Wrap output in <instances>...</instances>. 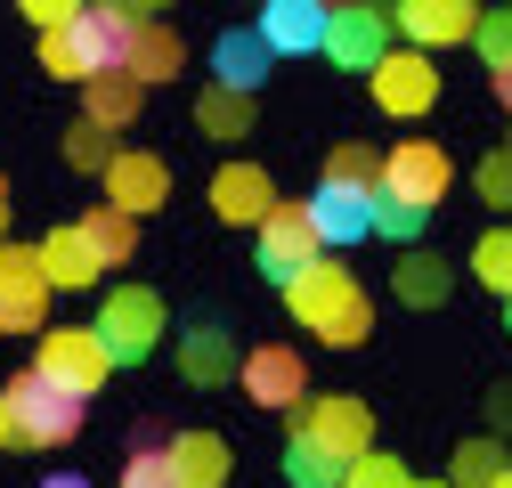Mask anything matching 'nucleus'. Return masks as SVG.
<instances>
[{"label": "nucleus", "mask_w": 512, "mask_h": 488, "mask_svg": "<svg viewBox=\"0 0 512 488\" xmlns=\"http://www.w3.org/2000/svg\"><path fill=\"white\" fill-rule=\"evenodd\" d=\"M285 310H293V326H301L309 342H326V350H358L366 326H374L366 293H358V277H350L342 261H317L301 285H285Z\"/></svg>", "instance_id": "obj_1"}, {"label": "nucleus", "mask_w": 512, "mask_h": 488, "mask_svg": "<svg viewBox=\"0 0 512 488\" xmlns=\"http://www.w3.org/2000/svg\"><path fill=\"white\" fill-rule=\"evenodd\" d=\"M0 407H9V448H66L82 432V399H66L57 383H41L33 366L0 383Z\"/></svg>", "instance_id": "obj_2"}, {"label": "nucleus", "mask_w": 512, "mask_h": 488, "mask_svg": "<svg viewBox=\"0 0 512 488\" xmlns=\"http://www.w3.org/2000/svg\"><path fill=\"white\" fill-rule=\"evenodd\" d=\"M33 375L41 383H57L66 399H98L106 383H114V358H106V342H98V326H49L41 342H33Z\"/></svg>", "instance_id": "obj_3"}, {"label": "nucleus", "mask_w": 512, "mask_h": 488, "mask_svg": "<svg viewBox=\"0 0 512 488\" xmlns=\"http://www.w3.org/2000/svg\"><path fill=\"white\" fill-rule=\"evenodd\" d=\"M90 326H98V342H106L114 366H139L163 342V293L155 285H106V301H98Z\"/></svg>", "instance_id": "obj_4"}, {"label": "nucleus", "mask_w": 512, "mask_h": 488, "mask_svg": "<svg viewBox=\"0 0 512 488\" xmlns=\"http://www.w3.org/2000/svg\"><path fill=\"white\" fill-rule=\"evenodd\" d=\"M252 236H261V244H252V269H261L277 293L301 285L317 261H326V244H317V228H309V204H285V196H277V212L252 228Z\"/></svg>", "instance_id": "obj_5"}, {"label": "nucleus", "mask_w": 512, "mask_h": 488, "mask_svg": "<svg viewBox=\"0 0 512 488\" xmlns=\"http://www.w3.org/2000/svg\"><path fill=\"white\" fill-rule=\"evenodd\" d=\"M49 269H41V244H0V334H49Z\"/></svg>", "instance_id": "obj_6"}, {"label": "nucleus", "mask_w": 512, "mask_h": 488, "mask_svg": "<svg viewBox=\"0 0 512 488\" xmlns=\"http://www.w3.org/2000/svg\"><path fill=\"white\" fill-rule=\"evenodd\" d=\"M131 33H139V17L122 9V0H82V17H74V33H66L82 90H90L98 74H122V66H131Z\"/></svg>", "instance_id": "obj_7"}, {"label": "nucleus", "mask_w": 512, "mask_h": 488, "mask_svg": "<svg viewBox=\"0 0 512 488\" xmlns=\"http://www.w3.org/2000/svg\"><path fill=\"white\" fill-rule=\"evenodd\" d=\"M447 188H456V163H447V147H431V139H399L391 155H382V196H391V204L431 212Z\"/></svg>", "instance_id": "obj_8"}, {"label": "nucleus", "mask_w": 512, "mask_h": 488, "mask_svg": "<svg viewBox=\"0 0 512 488\" xmlns=\"http://www.w3.org/2000/svg\"><path fill=\"white\" fill-rule=\"evenodd\" d=\"M236 383H244L252 407H277V415H301V407H309V366H301V350H285V342L244 350Z\"/></svg>", "instance_id": "obj_9"}, {"label": "nucleus", "mask_w": 512, "mask_h": 488, "mask_svg": "<svg viewBox=\"0 0 512 488\" xmlns=\"http://www.w3.org/2000/svg\"><path fill=\"white\" fill-rule=\"evenodd\" d=\"M293 432H309L326 456L358 464V456H374V407H366V399H342V391H326V399H309V407L293 415Z\"/></svg>", "instance_id": "obj_10"}, {"label": "nucleus", "mask_w": 512, "mask_h": 488, "mask_svg": "<svg viewBox=\"0 0 512 488\" xmlns=\"http://www.w3.org/2000/svg\"><path fill=\"white\" fill-rule=\"evenodd\" d=\"M391 9H366V0H350V9H334V25H326V66H342V74H374L382 57H391Z\"/></svg>", "instance_id": "obj_11"}, {"label": "nucleus", "mask_w": 512, "mask_h": 488, "mask_svg": "<svg viewBox=\"0 0 512 488\" xmlns=\"http://www.w3.org/2000/svg\"><path fill=\"white\" fill-rule=\"evenodd\" d=\"M366 82H374V106H382V114H407V122H415V114L439 106V66H431L423 49H391Z\"/></svg>", "instance_id": "obj_12"}, {"label": "nucleus", "mask_w": 512, "mask_h": 488, "mask_svg": "<svg viewBox=\"0 0 512 488\" xmlns=\"http://www.w3.org/2000/svg\"><path fill=\"white\" fill-rule=\"evenodd\" d=\"M98 188H106V204H114L122 220H147V212H163V196H171V163L147 155V147H122Z\"/></svg>", "instance_id": "obj_13"}, {"label": "nucleus", "mask_w": 512, "mask_h": 488, "mask_svg": "<svg viewBox=\"0 0 512 488\" xmlns=\"http://www.w3.org/2000/svg\"><path fill=\"white\" fill-rule=\"evenodd\" d=\"M326 25H334L326 0H269L252 33L269 41V57H326Z\"/></svg>", "instance_id": "obj_14"}, {"label": "nucleus", "mask_w": 512, "mask_h": 488, "mask_svg": "<svg viewBox=\"0 0 512 488\" xmlns=\"http://www.w3.org/2000/svg\"><path fill=\"white\" fill-rule=\"evenodd\" d=\"M391 25H399V41H407V49H423V57H431V49L472 41V33H480V9H472V0H407Z\"/></svg>", "instance_id": "obj_15"}, {"label": "nucleus", "mask_w": 512, "mask_h": 488, "mask_svg": "<svg viewBox=\"0 0 512 488\" xmlns=\"http://www.w3.org/2000/svg\"><path fill=\"white\" fill-rule=\"evenodd\" d=\"M212 212H220L228 228H261V220L277 212V179H269L261 163H220V171H212Z\"/></svg>", "instance_id": "obj_16"}, {"label": "nucleus", "mask_w": 512, "mask_h": 488, "mask_svg": "<svg viewBox=\"0 0 512 488\" xmlns=\"http://www.w3.org/2000/svg\"><path fill=\"white\" fill-rule=\"evenodd\" d=\"M236 366H244V350H236V334L220 326V318H196L179 334V375L196 383V391H220V383H236Z\"/></svg>", "instance_id": "obj_17"}, {"label": "nucleus", "mask_w": 512, "mask_h": 488, "mask_svg": "<svg viewBox=\"0 0 512 488\" xmlns=\"http://www.w3.org/2000/svg\"><path fill=\"white\" fill-rule=\"evenodd\" d=\"M269 66H277V57H269V41L252 33V25H228V33L212 41V90H236V98H252V90L269 82Z\"/></svg>", "instance_id": "obj_18"}, {"label": "nucleus", "mask_w": 512, "mask_h": 488, "mask_svg": "<svg viewBox=\"0 0 512 488\" xmlns=\"http://www.w3.org/2000/svg\"><path fill=\"white\" fill-rule=\"evenodd\" d=\"M309 228L326 253H350V244L374 236V196H350V188H317L309 196Z\"/></svg>", "instance_id": "obj_19"}, {"label": "nucleus", "mask_w": 512, "mask_h": 488, "mask_svg": "<svg viewBox=\"0 0 512 488\" xmlns=\"http://www.w3.org/2000/svg\"><path fill=\"white\" fill-rule=\"evenodd\" d=\"M131 74L139 90H163V82H179L187 74V49H179V33L171 25H155V17H139V33H131Z\"/></svg>", "instance_id": "obj_20"}, {"label": "nucleus", "mask_w": 512, "mask_h": 488, "mask_svg": "<svg viewBox=\"0 0 512 488\" xmlns=\"http://www.w3.org/2000/svg\"><path fill=\"white\" fill-rule=\"evenodd\" d=\"M41 269H49V285H66V293H82V285H98V277H106V261L90 253V236H82L74 220L41 236Z\"/></svg>", "instance_id": "obj_21"}, {"label": "nucleus", "mask_w": 512, "mask_h": 488, "mask_svg": "<svg viewBox=\"0 0 512 488\" xmlns=\"http://www.w3.org/2000/svg\"><path fill=\"white\" fill-rule=\"evenodd\" d=\"M171 464H179V488H228V440L220 432H179L163 440Z\"/></svg>", "instance_id": "obj_22"}, {"label": "nucleus", "mask_w": 512, "mask_h": 488, "mask_svg": "<svg viewBox=\"0 0 512 488\" xmlns=\"http://www.w3.org/2000/svg\"><path fill=\"white\" fill-rule=\"evenodd\" d=\"M139 106H147V90H139L131 74H98V82L82 90V122H98V131H131Z\"/></svg>", "instance_id": "obj_23"}, {"label": "nucleus", "mask_w": 512, "mask_h": 488, "mask_svg": "<svg viewBox=\"0 0 512 488\" xmlns=\"http://www.w3.org/2000/svg\"><path fill=\"white\" fill-rule=\"evenodd\" d=\"M391 293L407 301V310H439L447 293H456V261H439V253H415L391 269Z\"/></svg>", "instance_id": "obj_24"}, {"label": "nucleus", "mask_w": 512, "mask_h": 488, "mask_svg": "<svg viewBox=\"0 0 512 488\" xmlns=\"http://www.w3.org/2000/svg\"><path fill=\"white\" fill-rule=\"evenodd\" d=\"M74 228L90 236V253H98L106 269H114V261H131V253H139V220H122V212H114L106 196H98V204H90V212H82Z\"/></svg>", "instance_id": "obj_25"}, {"label": "nucleus", "mask_w": 512, "mask_h": 488, "mask_svg": "<svg viewBox=\"0 0 512 488\" xmlns=\"http://www.w3.org/2000/svg\"><path fill=\"white\" fill-rule=\"evenodd\" d=\"M317 188H350V196H382V155H374V147H358V139H342V147L326 155V171H317Z\"/></svg>", "instance_id": "obj_26"}, {"label": "nucleus", "mask_w": 512, "mask_h": 488, "mask_svg": "<svg viewBox=\"0 0 512 488\" xmlns=\"http://www.w3.org/2000/svg\"><path fill=\"white\" fill-rule=\"evenodd\" d=\"M342 472H350V464H342V456H326L309 432H293V440H285V480H293V488H342Z\"/></svg>", "instance_id": "obj_27"}, {"label": "nucleus", "mask_w": 512, "mask_h": 488, "mask_svg": "<svg viewBox=\"0 0 512 488\" xmlns=\"http://www.w3.org/2000/svg\"><path fill=\"white\" fill-rule=\"evenodd\" d=\"M196 131H204V139H244V131H252V98H236V90H196Z\"/></svg>", "instance_id": "obj_28"}, {"label": "nucleus", "mask_w": 512, "mask_h": 488, "mask_svg": "<svg viewBox=\"0 0 512 488\" xmlns=\"http://www.w3.org/2000/svg\"><path fill=\"white\" fill-rule=\"evenodd\" d=\"M504 464H512V456H504V440H464V448H456V464H447V488H496V480H504Z\"/></svg>", "instance_id": "obj_29"}, {"label": "nucleus", "mask_w": 512, "mask_h": 488, "mask_svg": "<svg viewBox=\"0 0 512 488\" xmlns=\"http://www.w3.org/2000/svg\"><path fill=\"white\" fill-rule=\"evenodd\" d=\"M114 131H98V122H74V131H66V171H90V179H106L114 171Z\"/></svg>", "instance_id": "obj_30"}, {"label": "nucleus", "mask_w": 512, "mask_h": 488, "mask_svg": "<svg viewBox=\"0 0 512 488\" xmlns=\"http://www.w3.org/2000/svg\"><path fill=\"white\" fill-rule=\"evenodd\" d=\"M472 277H480L488 293H504V301H512V228H488V236L472 244Z\"/></svg>", "instance_id": "obj_31"}, {"label": "nucleus", "mask_w": 512, "mask_h": 488, "mask_svg": "<svg viewBox=\"0 0 512 488\" xmlns=\"http://www.w3.org/2000/svg\"><path fill=\"white\" fill-rule=\"evenodd\" d=\"M122 488H179V464L163 440H139L131 456H122Z\"/></svg>", "instance_id": "obj_32"}, {"label": "nucleus", "mask_w": 512, "mask_h": 488, "mask_svg": "<svg viewBox=\"0 0 512 488\" xmlns=\"http://www.w3.org/2000/svg\"><path fill=\"white\" fill-rule=\"evenodd\" d=\"M472 196H480L488 212H512V147H488V155H480V171H472Z\"/></svg>", "instance_id": "obj_33"}, {"label": "nucleus", "mask_w": 512, "mask_h": 488, "mask_svg": "<svg viewBox=\"0 0 512 488\" xmlns=\"http://www.w3.org/2000/svg\"><path fill=\"white\" fill-rule=\"evenodd\" d=\"M423 228H431V212H415V204H391V196H374V236H382V244H423Z\"/></svg>", "instance_id": "obj_34"}, {"label": "nucleus", "mask_w": 512, "mask_h": 488, "mask_svg": "<svg viewBox=\"0 0 512 488\" xmlns=\"http://www.w3.org/2000/svg\"><path fill=\"white\" fill-rule=\"evenodd\" d=\"M342 488H415V480H407L399 456H382V448H374V456H358V464L342 472Z\"/></svg>", "instance_id": "obj_35"}, {"label": "nucleus", "mask_w": 512, "mask_h": 488, "mask_svg": "<svg viewBox=\"0 0 512 488\" xmlns=\"http://www.w3.org/2000/svg\"><path fill=\"white\" fill-rule=\"evenodd\" d=\"M480 57H488V74H504L512 66V9H480Z\"/></svg>", "instance_id": "obj_36"}, {"label": "nucleus", "mask_w": 512, "mask_h": 488, "mask_svg": "<svg viewBox=\"0 0 512 488\" xmlns=\"http://www.w3.org/2000/svg\"><path fill=\"white\" fill-rule=\"evenodd\" d=\"M25 17H33L41 33H74V17H82V0H25Z\"/></svg>", "instance_id": "obj_37"}, {"label": "nucleus", "mask_w": 512, "mask_h": 488, "mask_svg": "<svg viewBox=\"0 0 512 488\" xmlns=\"http://www.w3.org/2000/svg\"><path fill=\"white\" fill-rule=\"evenodd\" d=\"M488 440H512V383L488 391Z\"/></svg>", "instance_id": "obj_38"}, {"label": "nucleus", "mask_w": 512, "mask_h": 488, "mask_svg": "<svg viewBox=\"0 0 512 488\" xmlns=\"http://www.w3.org/2000/svg\"><path fill=\"white\" fill-rule=\"evenodd\" d=\"M488 82H496V106L512 114V66H504V74H488Z\"/></svg>", "instance_id": "obj_39"}, {"label": "nucleus", "mask_w": 512, "mask_h": 488, "mask_svg": "<svg viewBox=\"0 0 512 488\" xmlns=\"http://www.w3.org/2000/svg\"><path fill=\"white\" fill-rule=\"evenodd\" d=\"M0 244H9V171H0Z\"/></svg>", "instance_id": "obj_40"}, {"label": "nucleus", "mask_w": 512, "mask_h": 488, "mask_svg": "<svg viewBox=\"0 0 512 488\" xmlns=\"http://www.w3.org/2000/svg\"><path fill=\"white\" fill-rule=\"evenodd\" d=\"M41 488H90V480H82V472H49Z\"/></svg>", "instance_id": "obj_41"}, {"label": "nucleus", "mask_w": 512, "mask_h": 488, "mask_svg": "<svg viewBox=\"0 0 512 488\" xmlns=\"http://www.w3.org/2000/svg\"><path fill=\"white\" fill-rule=\"evenodd\" d=\"M0 448H9V407H0Z\"/></svg>", "instance_id": "obj_42"}, {"label": "nucleus", "mask_w": 512, "mask_h": 488, "mask_svg": "<svg viewBox=\"0 0 512 488\" xmlns=\"http://www.w3.org/2000/svg\"><path fill=\"white\" fill-rule=\"evenodd\" d=\"M504 334H512V301H504Z\"/></svg>", "instance_id": "obj_43"}, {"label": "nucleus", "mask_w": 512, "mask_h": 488, "mask_svg": "<svg viewBox=\"0 0 512 488\" xmlns=\"http://www.w3.org/2000/svg\"><path fill=\"white\" fill-rule=\"evenodd\" d=\"M496 488H512V464H504V480H496Z\"/></svg>", "instance_id": "obj_44"}, {"label": "nucleus", "mask_w": 512, "mask_h": 488, "mask_svg": "<svg viewBox=\"0 0 512 488\" xmlns=\"http://www.w3.org/2000/svg\"><path fill=\"white\" fill-rule=\"evenodd\" d=\"M415 488H447V480H415Z\"/></svg>", "instance_id": "obj_45"}]
</instances>
